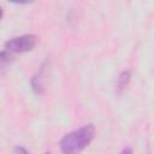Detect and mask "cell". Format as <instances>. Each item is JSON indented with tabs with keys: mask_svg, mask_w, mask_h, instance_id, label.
Masks as SVG:
<instances>
[{
	"mask_svg": "<svg viewBox=\"0 0 154 154\" xmlns=\"http://www.w3.org/2000/svg\"><path fill=\"white\" fill-rule=\"evenodd\" d=\"M95 135L93 124H87L77 130L66 134L60 141V149L64 154H79L89 146Z\"/></svg>",
	"mask_w": 154,
	"mask_h": 154,
	"instance_id": "6da1fadb",
	"label": "cell"
},
{
	"mask_svg": "<svg viewBox=\"0 0 154 154\" xmlns=\"http://www.w3.org/2000/svg\"><path fill=\"white\" fill-rule=\"evenodd\" d=\"M36 42L37 37L35 35H22L8 40L5 43V48L10 53H25L32 51L36 46Z\"/></svg>",
	"mask_w": 154,
	"mask_h": 154,
	"instance_id": "7a4b0ae2",
	"label": "cell"
},
{
	"mask_svg": "<svg viewBox=\"0 0 154 154\" xmlns=\"http://www.w3.org/2000/svg\"><path fill=\"white\" fill-rule=\"evenodd\" d=\"M12 60H13L12 59V54L8 51H6V49L1 51L0 52V72H4L10 66Z\"/></svg>",
	"mask_w": 154,
	"mask_h": 154,
	"instance_id": "3957f363",
	"label": "cell"
},
{
	"mask_svg": "<svg viewBox=\"0 0 154 154\" xmlns=\"http://www.w3.org/2000/svg\"><path fill=\"white\" fill-rule=\"evenodd\" d=\"M129 81H130V72L129 71H123L117 78V88L119 90H122L129 83Z\"/></svg>",
	"mask_w": 154,
	"mask_h": 154,
	"instance_id": "277c9868",
	"label": "cell"
},
{
	"mask_svg": "<svg viewBox=\"0 0 154 154\" xmlns=\"http://www.w3.org/2000/svg\"><path fill=\"white\" fill-rule=\"evenodd\" d=\"M13 154H29V152L24 148V147H16L14 150H13Z\"/></svg>",
	"mask_w": 154,
	"mask_h": 154,
	"instance_id": "5b68a950",
	"label": "cell"
},
{
	"mask_svg": "<svg viewBox=\"0 0 154 154\" xmlns=\"http://www.w3.org/2000/svg\"><path fill=\"white\" fill-rule=\"evenodd\" d=\"M120 154H132V150H131V148H125L120 152Z\"/></svg>",
	"mask_w": 154,
	"mask_h": 154,
	"instance_id": "8992f818",
	"label": "cell"
},
{
	"mask_svg": "<svg viewBox=\"0 0 154 154\" xmlns=\"http://www.w3.org/2000/svg\"><path fill=\"white\" fill-rule=\"evenodd\" d=\"M1 18H2V8L0 7V19H1Z\"/></svg>",
	"mask_w": 154,
	"mask_h": 154,
	"instance_id": "52a82bcc",
	"label": "cell"
},
{
	"mask_svg": "<svg viewBox=\"0 0 154 154\" xmlns=\"http://www.w3.org/2000/svg\"><path fill=\"white\" fill-rule=\"evenodd\" d=\"M45 154H51V153H45Z\"/></svg>",
	"mask_w": 154,
	"mask_h": 154,
	"instance_id": "ba28073f",
	"label": "cell"
}]
</instances>
